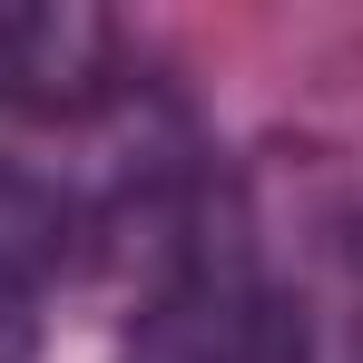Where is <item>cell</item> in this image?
Listing matches in <instances>:
<instances>
[{
    "label": "cell",
    "mask_w": 363,
    "mask_h": 363,
    "mask_svg": "<svg viewBox=\"0 0 363 363\" xmlns=\"http://www.w3.org/2000/svg\"><path fill=\"white\" fill-rule=\"evenodd\" d=\"M118 363H314V314L275 275L236 177H177L147 206V285Z\"/></svg>",
    "instance_id": "1"
},
{
    "label": "cell",
    "mask_w": 363,
    "mask_h": 363,
    "mask_svg": "<svg viewBox=\"0 0 363 363\" xmlns=\"http://www.w3.org/2000/svg\"><path fill=\"white\" fill-rule=\"evenodd\" d=\"M128 89V30L89 0H0V108L89 118Z\"/></svg>",
    "instance_id": "2"
},
{
    "label": "cell",
    "mask_w": 363,
    "mask_h": 363,
    "mask_svg": "<svg viewBox=\"0 0 363 363\" xmlns=\"http://www.w3.org/2000/svg\"><path fill=\"white\" fill-rule=\"evenodd\" d=\"M79 236H89V206L60 177L0 157V354L30 334V314L50 304V285L79 265Z\"/></svg>",
    "instance_id": "3"
},
{
    "label": "cell",
    "mask_w": 363,
    "mask_h": 363,
    "mask_svg": "<svg viewBox=\"0 0 363 363\" xmlns=\"http://www.w3.org/2000/svg\"><path fill=\"white\" fill-rule=\"evenodd\" d=\"M334 363H363V226L334 255Z\"/></svg>",
    "instance_id": "4"
}]
</instances>
